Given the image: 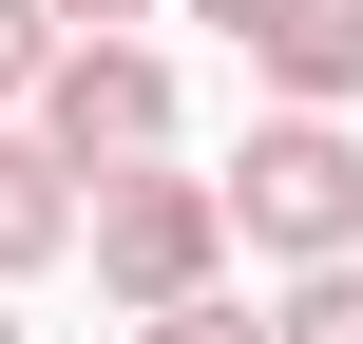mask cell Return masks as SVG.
I'll return each mask as SVG.
<instances>
[{"instance_id": "obj_1", "label": "cell", "mask_w": 363, "mask_h": 344, "mask_svg": "<svg viewBox=\"0 0 363 344\" xmlns=\"http://www.w3.org/2000/svg\"><path fill=\"white\" fill-rule=\"evenodd\" d=\"M211 211H230V268H325V249H363V134L306 115V96H268L249 153L211 172Z\"/></svg>"}, {"instance_id": "obj_2", "label": "cell", "mask_w": 363, "mask_h": 344, "mask_svg": "<svg viewBox=\"0 0 363 344\" xmlns=\"http://www.w3.org/2000/svg\"><path fill=\"white\" fill-rule=\"evenodd\" d=\"M77 249H96V306H172V287H230V211H211V172H172V153L96 172V192H77Z\"/></svg>"}, {"instance_id": "obj_3", "label": "cell", "mask_w": 363, "mask_h": 344, "mask_svg": "<svg viewBox=\"0 0 363 344\" xmlns=\"http://www.w3.org/2000/svg\"><path fill=\"white\" fill-rule=\"evenodd\" d=\"M172 115H191V96H172V57H153V38H57V57H38V96H19V134H38L77 192H96V172H134V153H172Z\"/></svg>"}, {"instance_id": "obj_4", "label": "cell", "mask_w": 363, "mask_h": 344, "mask_svg": "<svg viewBox=\"0 0 363 344\" xmlns=\"http://www.w3.org/2000/svg\"><path fill=\"white\" fill-rule=\"evenodd\" d=\"M230 57H249L268 96L345 115V96H363V0H249V19H230Z\"/></svg>"}, {"instance_id": "obj_5", "label": "cell", "mask_w": 363, "mask_h": 344, "mask_svg": "<svg viewBox=\"0 0 363 344\" xmlns=\"http://www.w3.org/2000/svg\"><path fill=\"white\" fill-rule=\"evenodd\" d=\"M57 249H77V172H57L38 134H0V287H19V268H57Z\"/></svg>"}, {"instance_id": "obj_6", "label": "cell", "mask_w": 363, "mask_h": 344, "mask_svg": "<svg viewBox=\"0 0 363 344\" xmlns=\"http://www.w3.org/2000/svg\"><path fill=\"white\" fill-rule=\"evenodd\" d=\"M268 344H363V249H325V268H287V306H268Z\"/></svg>"}, {"instance_id": "obj_7", "label": "cell", "mask_w": 363, "mask_h": 344, "mask_svg": "<svg viewBox=\"0 0 363 344\" xmlns=\"http://www.w3.org/2000/svg\"><path fill=\"white\" fill-rule=\"evenodd\" d=\"M134 344H268L249 287H172V306H134Z\"/></svg>"}, {"instance_id": "obj_8", "label": "cell", "mask_w": 363, "mask_h": 344, "mask_svg": "<svg viewBox=\"0 0 363 344\" xmlns=\"http://www.w3.org/2000/svg\"><path fill=\"white\" fill-rule=\"evenodd\" d=\"M38 57H57V0H0V115L38 96Z\"/></svg>"}, {"instance_id": "obj_9", "label": "cell", "mask_w": 363, "mask_h": 344, "mask_svg": "<svg viewBox=\"0 0 363 344\" xmlns=\"http://www.w3.org/2000/svg\"><path fill=\"white\" fill-rule=\"evenodd\" d=\"M134 19H153V0H57V38H134Z\"/></svg>"}, {"instance_id": "obj_10", "label": "cell", "mask_w": 363, "mask_h": 344, "mask_svg": "<svg viewBox=\"0 0 363 344\" xmlns=\"http://www.w3.org/2000/svg\"><path fill=\"white\" fill-rule=\"evenodd\" d=\"M153 19H211V38H230V19H249V0H153Z\"/></svg>"}, {"instance_id": "obj_11", "label": "cell", "mask_w": 363, "mask_h": 344, "mask_svg": "<svg viewBox=\"0 0 363 344\" xmlns=\"http://www.w3.org/2000/svg\"><path fill=\"white\" fill-rule=\"evenodd\" d=\"M0 344H19V306H0Z\"/></svg>"}]
</instances>
